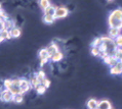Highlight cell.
<instances>
[{
  "label": "cell",
  "instance_id": "6da1fadb",
  "mask_svg": "<svg viewBox=\"0 0 122 109\" xmlns=\"http://www.w3.org/2000/svg\"><path fill=\"white\" fill-rule=\"evenodd\" d=\"M108 25L109 28L119 29L122 30V9L117 8L114 9L113 11L108 16Z\"/></svg>",
  "mask_w": 122,
  "mask_h": 109
},
{
  "label": "cell",
  "instance_id": "7a4b0ae2",
  "mask_svg": "<svg viewBox=\"0 0 122 109\" xmlns=\"http://www.w3.org/2000/svg\"><path fill=\"white\" fill-rule=\"evenodd\" d=\"M102 41H103V44L104 46L106 47V51L108 52L109 55H113L115 50L117 49V46L114 42V39L110 38L109 36H102Z\"/></svg>",
  "mask_w": 122,
  "mask_h": 109
},
{
  "label": "cell",
  "instance_id": "3957f363",
  "mask_svg": "<svg viewBox=\"0 0 122 109\" xmlns=\"http://www.w3.org/2000/svg\"><path fill=\"white\" fill-rule=\"evenodd\" d=\"M13 96H15V95H13L8 89H2L0 91V100L2 102H5V103L12 102Z\"/></svg>",
  "mask_w": 122,
  "mask_h": 109
},
{
  "label": "cell",
  "instance_id": "277c9868",
  "mask_svg": "<svg viewBox=\"0 0 122 109\" xmlns=\"http://www.w3.org/2000/svg\"><path fill=\"white\" fill-rule=\"evenodd\" d=\"M69 14V9L65 6H59L56 8V13H55V18L56 19H62L65 18Z\"/></svg>",
  "mask_w": 122,
  "mask_h": 109
},
{
  "label": "cell",
  "instance_id": "5b68a950",
  "mask_svg": "<svg viewBox=\"0 0 122 109\" xmlns=\"http://www.w3.org/2000/svg\"><path fill=\"white\" fill-rule=\"evenodd\" d=\"M20 88H21L22 94H26L32 89L30 81L25 79V77H21V83H20Z\"/></svg>",
  "mask_w": 122,
  "mask_h": 109
},
{
  "label": "cell",
  "instance_id": "8992f818",
  "mask_svg": "<svg viewBox=\"0 0 122 109\" xmlns=\"http://www.w3.org/2000/svg\"><path fill=\"white\" fill-rule=\"evenodd\" d=\"M110 73L112 76H119V74H122V62L117 61L116 64H114L112 67H110Z\"/></svg>",
  "mask_w": 122,
  "mask_h": 109
},
{
  "label": "cell",
  "instance_id": "52a82bcc",
  "mask_svg": "<svg viewBox=\"0 0 122 109\" xmlns=\"http://www.w3.org/2000/svg\"><path fill=\"white\" fill-rule=\"evenodd\" d=\"M46 49H47V51H48V54H49L50 58H51L52 55H55L57 51H60L59 50V46H57L56 43H53V42L51 44H49L48 47H46Z\"/></svg>",
  "mask_w": 122,
  "mask_h": 109
},
{
  "label": "cell",
  "instance_id": "ba28073f",
  "mask_svg": "<svg viewBox=\"0 0 122 109\" xmlns=\"http://www.w3.org/2000/svg\"><path fill=\"white\" fill-rule=\"evenodd\" d=\"M30 84H31V87L32 89H37L40 85H41V81L38 80V77H36V74H34V76H32L31 77H30Z\"/></svg>",
  "mask_w": 122,
  "mask_h": 109
},
{
  "label": "cell",
  "instance_id": "9c48e42d",
  "mask_svg": "<svg viewBox=\"0 0 122 109\" xmlns=\"http://www.w3.org/2000/svg\"><path fill=\"white\" fill-rule=\"evenodd\" d=\"M97 109H112V104L109 100H101L99 101V105H97Z\"/></svg>",
  "mask_w": 122,
  "mask_h": 109
},
{
  "label": "cell",
  "instance_id": "30bf717a",
  "mask_svg": "<svg viewBox=\"0 0 122 109\" xmlns=\"http://www.w3.org/2000/svg\"><path fill=\"white\" fill-rule=\"evenodd\" d=\"M103 60H104V62L106 63L108 66H110V67H112V66L114 65V64H116V62L118 61L113 55H108V56L105 57Z\"/></svg>",
  "mask_w": 122,
  "mask_h": 109
},
{
  "label": "cell",
  "instance_id": "8fae6325",
  "mask_svg": "<svg viewBox=\"0 0 122 109\" xmlns=\"http://www.w3.org/2000/svg\"><path fill=\"white\" fill-rule=\"evenodd\" d=\"M10 35H11V38L13 39H16V38H20L22 35V30L18 28V27H15V28H12L10 31Z\"/></svg>",
  "mask_w": 122,
  "mask_h": 109
},
{
  "label": "cell",
  "instance_id": "7c38bea8",
  "mask_svg": "<svg viewBox=\"0 0 122 109\" xmlns=\"http://www.w3.org/2000/svg\"><path fill=\"white\" fill-rule=\"evenodd\" d=\"M87 108L88 109H97V105H99V101L94 98H90V99L87 101Z\"/></svg>",
  "mask_w": 122,
  "mask_h": 109
},
{
  "label": "cell",
  "instance_id": "4fadbf2b",
  "mask_svg": "<svg viewBox=\"0 0 122 109\" xmlns=\"http://www.w3.org/2000/svg\"><path fill=\"white\" fill-rule=\"evenodd\" d=\"M56 6H53L50 4L48 7H46L44 10H43V13H44L45 15H52V16H55V13H56Z\"/></svg>",
  "mask_w": 122,
  "mask_h": 109
},
{
  "label": "cell",
  "instance_id": "5bb4252c",
  "mask_svg": "<svg viewBox=\"0 0 122 109\" xmlns=\"http://www.w3.org/2000/svg\"><path fill=\"white\" fill-rule=\"evenodd\" d=\"M120 31L119 29H114V28H110L109 29V37L112 39H115L116 37L120 35Z\"/></svg>",
  "mask_w": 122,
  "mask_h": 109
},
{
  "label": "cell",
  "instance_id": "9a60e30c",
  "mask_svg": "<svg viewBox=\"0 0 122 109\" xmlns=\"http://www.w3.org/2000/svg\"><path fill=\"white\" fill-rule=\"evenodd\" d=\"M63 57H64L63 52H61V51H57V52L55 54V55L51 56L50 60H51L52 62H59V61H61V60L63 59Z\"/></svg>",
  "mask_w": 122,
  "mask_h": 109
},
{
  "label": "cell",
  "instance_id": "2e32d148",
  "mask_svg": "<svg viewBox=\"0 0 122 109\" xmlns=\"http://www.w3.org/2000/svg\"><path fill=\"white\" fill-rule=\"evenodd\" d=\"M43 23H46V25H52L53 23L56 22V18L52 15H43Z\"/></svg>",
  "mask_w": 122,
  "mask_h": 109
},
{
  "label": "cell",
  "instance_id": "e0dca14e",
  "mask_svg": "<svg viewBox=\"0 0 122 109\" xmlns=\"http://www.w3.org/2000/svg\"><path fill=\"white\" fill-rule=\"evenodd\" d=\"M38 56H39V59H43V58H48V59H50L49 54H48V51H47L46 48L40 49L39 53H38Z\"/></svg>",
  "mask_w": 122,
  "mask_h": 109
},
{
  "label": "cell",
  "instance_id": "ac0fdd59",
  "mask_svg": "<svg viewBox=\"0 0 122 109\" xmlns=\"http://www.w3.org/2000/svg\"><path fill=\"white\" fill-rule=\"evenodd\" d=\"M0 35H1L3 41H7V40H10L11 39V35H10V32H9L8 30H3L1 33H0Z\"/></svg>",
  "mask_w": 122,
  "mask_h": 109
},
{
  "label": "cell",
  "instance_id": "d6986e66",
  "mask_svg": "<svg viewBox=\"0 0 122 109\" xmlns=\"http://www.w3.org/2000/svg\"><path fill=\"white\" fill-rule=\"evenodd\" d=\"M15 23L12 22V20H10V19H6V20H4V30H8V31H10L12 28H15Z\"/></svg>",
  "mask_w": 122,
  "mask_h": 109
},
{
  "label": "cell",
  "instance_id": "ffe728a7",
  "mask_svg": "<svg viewBox=\"0 0 122 109\" xmlns=\"http://www.w3.org/2000/svg\"><path fill=\"white\" fill-rule=\"evenodd\" d=\"M49 5H50L49 0H39V6L42 10H44L46 7H48Z\"/></svg>",
  "mask_w": 122,
  "mask_h": 109
},
{
  "label": "cell",
  "instance_id": "44dd1931",
  "mask_svg": "<svg viewBox=\"0 0 122 109\" xmlns=\"http://www.w3.org/2000/svg\"><path fill=\"white\" fill-rule=\"evenodd\" d=\"M23 101H24V94H19V95H15V96H13L12 102H15V103L20 104V103H22Z\"/></svg>",
  "mask_w": 122,
  "mask_h": 109
},
{
  "label": "cell",
  "instance_id": "7402d4cb",
  "mask_svg": "<svg viewBox=\"0 0 122 109\" xmlns=\"http://www.w3.org/2000/svg\"><path fill=\"white\" fill-rule=\"evenodd\" d=\"M102 44H103V41H102L101 37H99V38H96L91 42V47H100Z\"/></svg>",
  "mask_w": 122,
  "mask_h": 109
},
{
  "label": "cell",
  "instance_id": "603a6c76",
  "mask_svg": "<svg viewBox=\"0 0 122 109\" xmlns=\"http://www.w3.org/2000/svg\"><path fill=\"white\" fill-rule=\"evenodd\" d=\"M114 42H115V44H116L117 48H122V35L121 34L114 39Z\"/></svg>",
  "mask_w": 122,
  "mask_h": 109
},
{
  "label": "cell",
  "instance_id": "cb8c5ba5",
  "mask_svg": "<svg viewBox=\"0 0 122 109\" xmlns=\"http://www.w3.org/2000/svg\"><path fill=\"white\" fill-rule=\"evenodd\" d=\"M12 85V79H5L3 81V87L4 89H9Z\"/></svg>",
  "mask_w": 122,
  "mask_h": 109
},
{
  "label": "cell",
  "instance_id": "d4e9b609",
  "mask_svg": "<svg viewBox=\"0 0 122 109\" xmlns=\"http://www.w3.org/2000/svg\"><path fill=\"white\" fill-rule=\"evenodd\" d=\"M113 56H114L118 61H119V59L121 58V56H122V48H117L116 50H115Z\"/></svg>",
  "mask_w": 122,
  "mask_h": 109
},
{
  "label": "cell",
  "instance_id": "484cf974",
  "mask_svg": "<svg viewBox=\"0 0 122 109\" xmlns=\"http://www.w3.org/2000/svg\"><path fill=\"white\" fill-rule=\"evenodd\" d=\"M45 92H46V88H45L44 86H43L42 84L40 85V86L36 89V93L38 94V95H43V94L45 93Z\"/></svg>",
  "mask_w": 122,
  "mask_h": 109
},
{
  "label": "cell",
  "instance_id": "4316f807",
  "mask_svg": "<svg viewBox=\"0 0 122 109\" xmlns=\"http://www.w3.org/2000/svg\"><path fill=\"white\" fill-rule=\"evenodd\" d=\"M36 77H38V80H40V81H41V83H42V81L46 77V74H45V73L43 70H39L38 73H36Z\"/></svg>",
  "mask_w": 122,
  "mask_h": 109
},
{
  "label": "cell",
  "instance_id": "83f0119b",
  "mask_svg": "<svg viewBox=\"0 0 122 109\" xmlns=\"http://www.w3.org/2000/svg\"><path fill=\"white\" fill-rule=\"evenodd\" d=\"M90 52H91V54H92L93 56H99L101 51H100V49H99V47H91Z\"/></svg>",
  "mask_w": 122,
  "mask_h": 109
},
{
  "label": "cell",
  "instance_id": "f1b7e54d",
  "mask_svg": "<svg viewBox=\"0 0 122 109\" xmlns=\"http://www.w3.org/2000/svg\"><path fill=\"white\" fill-rule=\"evenodd\" d=\"M41 84H42L43 86H44L46 89H47V88H49V87H50V85H51V82H50V80L47 79V77H45V79L42 81V83H41Z\"/></svg>",
  "mask_w": 122,
  "mask_h": 109
},
{
  "label": "cell",
  "instance_id": "f546056e",
  "mask_svg": "<svg viewBox=\"0 0 122 109\" xmlns=\"http://www.w3.org/2000/svg\"><path fill=\"white\" fill-rule=\"evenodd\" d=\"M48 60H50V59H48V58H43V59H40V66H44L45 64L48 62Z\"/></svg>",
  "mask_w": 122,
  "mask_h": 109
},
{
  "label": "cell",
  "instance_id": "4dcf8cb0",
  "mask_svg": "<svg viewBox=\"0 0 122 109\" xmlns=\"http://www.w3.org/2000/svg\"><path fill=\"white\" fill-rule=\"evenodd\" d=\"M108 55H109V54H108V52H106V51H101V52H100V55H99V57H101L102 59H104L105 57H106V56H108Z\"/></svg>",
  "mask_w": 122,
  "mask_h": 109
},
{
  "label": "cell",
  "instance_id": "1f68e13d",
  "mask_svg": "<svg viewBox=\"0 0 122 109\" xmlns=\"http://www.w3.org/2000/svg\"><path fill=\"white\" fill-rule=\"evenodd\" d=\"M4 30V22H0V33Z\"/></svg>",
  "mask_w": 122,
  "mask_h": 109
},
{
  "label": "cell",
  "instance_id": "d6a6232c",
  "mask_svg": "<svg viewBox=\"0 0 122 109\" xmlns=\"http://www.w3.org/2000/svg\"><path fill=\"white\" fill-rule=\"evenodd\" d=\"M1 42H3V39H2V37H1V35H0V43Z\"/></svg>",
  "mask_w": 122,
  "mask_h": 109
},
{
  "label": "cell",
  "instance_id": "836d02e7",
  "mask_svg": "<svg viewBox=\"0 0 122 109\" xmlns=\"http://www.w3.org/2000/svg\"><path fill=\"white\" fill-rule=\"evenodd\" d=\"M1 9H2V4L0 3V10H1Z\"/></svg>",
  "mask_w": 122,
  "mask_h": 109
},
{
  "label": "cell",
  "instance_id": "e575fe53",
  "mask_svg": "<svg viewBox=\"0 0 122 109\" xmlns=\"http://www.w3.org/2000/svg\"><path fill=\"white\" fill-rule=\"evenodd\" d=\"M119 61H120V62H122V56H121V58L119 59Z\"/></svg>",
  "mask_w": 122,
  "mask_h": 109
},
{
  "label": "cell",
  "instance_id": "d590c367",
  "mask_svg": "<svg viewBox=\"0 0 122 109\" xmlns=\"http://www.w3.org/2000/svg\"><path fill=\"white\" fill-rule=\"evenodd\" d=\"M108 1H113V0H108Z\"/></svg>",
  "mask_w": 122,
  "mask_h": 109
},
{
  "label": "cell",
  "instance_id": "8d00e7d4",
  "mask_svg": "<svg viewBox=\"0 0 122 109\" xmlns=\"http://www.w3.org/2000/svg\"><path fill=\"white\" fill-rule=\"evenodd\" d=\"M112 109H113V108H112Z\"/></svg>",
  "mask_w": 122,
  "mask_h": 109
}]
</instances>
